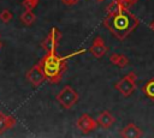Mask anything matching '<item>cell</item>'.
I'll use <instances>...</instances> for the list:
<instances>
[{"mask_svg":"<svg viewBox=\"0 0 154 138\" xmlns=\"http://www.w3.org/2000/svg\"><path fill=\"white\" fill-rule=\"evenodd\" d=\"M129 1H130V4L132 5V4H135V2H136V1H138V0H129Z\"/></svg>","mask_w":154,"mask_h":138,"instance_id":"obj_22","label":"cell"},{"mask_svg":"<svg viewBox=\"0 0 154 138\" xmlns=\"http://www.w3.org/2000/svg\"><path fill=\"white\" fill-rule=\"evenodd\" d=\"M108 52V48L107 46L105 44V41L101 36H96L93 41V44L91 47L89 48V53H91V55L96 59H100L102 58L106 53Z\"/></svg>","mask_w":154,"mask_h":138,"instance_id":"obj_8","label":"cell"},{"mask_svg":"<svg viewBox=\"0 0 154 138\" xmlns=\"http://www.w3.org/2000/svg\"><path fill=\"white\" fill-rule=\"evenodd\" d=\"M12 17H13V14H12V12H11L10 10H2V11L0 12V20H1L2 23H8V22H11Z\"/></svg>","mask_w":154,"mask_h":138,"instance_id":"obj_14","label":"cell"},{"mask_svg":"<svg viewBox=\"0 0 154 138\" xmlns=\"http://www.w3.org/2000/svg\"><path fill=\"white\" fill-rule=\"evenodd\" d=\"M26 79L29 80V83L34 86V88H38L46 79L43 68L41 66V62L38 61L37 64H35L28 72H26Z\"/></svg>","mask_w":154,"mask_h":138,"instance_id":"obj_6","label":"cell"},{"mask_svg":"<svg viewBox=\"0 0 154 138\" xmlns=\"http://www.w3.org/2000/svg\"><path fill=\"white\" fill-rule=\"evenodd\" d=\"M119 55H120V54H118V53H113V54H111V56H109V61H111L113 65H117V62H118V60H119Z\"/></svg>","mask_w":154,"mask_h":138,"instance_id":"obj_19","label":"cell"},{"mask_svg":"<svg viewBox=\"0 0 154 138\" xmlns=\"http://www.w3.org/2000/svg\"><path fill=\"white\" fill-rule=\"evenodd\" d=\"M7 130V126H6V115L0 113V134H2L5 131Z\"/></svg>","mask_w":154,"mask_h":138,"instance_id":"obj_17","label":"cell"},{"mask_svg":"<svg viewBox=\"0 0 154 138\" xmlns=\"http://www.w3.org/2000/svg\"><path fill=\"white\" fill-rule=\"evenodd\" d=\"M96 121H97V125L102 126L103 128H109L114 122V118L108 110H103L99 114V116L96 118Z\"/></svg>","mask_w":154,"mask_h":138,"instance_id":"obj_10","label":"cell"},{"mask_svg":"<svg viewBox=\"0 0 154 138\" xmlns=\"http://www.w3.org/2000/svg\"><path fill=\"white\" fill-rule=\"evenodd\" d=\"M128 64H129V59H128L124 54H120V55H119V60H118V62H117L116 66H118V67H120V68H124Z\"/></svg>","mask_w":154,"mask_h":138,"instance_id":"obj_16","label":"cell"},{"mask_svg":"<svg viewBox=\"0 0 154 138\" xmlns=\"http://www.w3.org/2000/svg\"><path fill=\"white\" fill-rule=\"evenodd\" d=\"M122 7H124V6H122V5L119 4L118 0H113V1H111V2L108 4L107 8H106V17H111V16L116 14Z\"/></svg>","mask_w":154,"mask_h":138,"instance_id":"obj_12","label":"cell"},{"mask_svg":"<svg viewBox=\"0 0 154 138\" xmlns=\"http://www.w3.org/2000/svg\"><path fill=\"white\" fill-rule=\"evenodd\" d=\"M136 80H137V76L135 74V72H129L125 77H123L114 84V88L124 97H128L136 90Z\"/></svg>","mask_w":154,"mask_h":138,"instance_id":"obj_3","label":"cell"},{"mask_svg":"<svg viewBox=\"0 0 154 138\" xmlns=\"http://www.w3.org/2000/svg\"><path fill=\"white\" fill-rule=\"evenodd\" d=\"M55 98H57V101H58L64 108L70 109V108H72V107L77 103L79 96H78L77 91H76L72 86L66 85V86H64V88L59 91V94L57 95Z\"/></svg>","mask_w":154,"mask_h":138,"instance_id":"obj_4","label":"cell"},{"mask_svg":"<svg viewBox=\"0 0 154 138\" xmlns=\"http://www.w3.org/2000/svg\"><path fill=\"white\" fill-rule=\"evenodd\" d=\"M0 48H1V42H0Z\"/></svg>","mask_w":154,"mask_h":138,"instance_id":"obj_24","label":"cell"},{"mask_svg":"<svg viewBox=\"0 0 154 138\" xmlns=\"http://www.w3.org/2000/svg\"><path fill=\"white\" fill-rule=\"evenodd\" d=\"M96 1H99V2H102V1H105V0H96Z\"/></svg>","mask_w":154,"mask_h":138,"instance_id":"obj_23","label":"cell"},{"mask_svg":"<svg viewBox=\"0 0 154 138\" xmlns=\"http://www.w3.org/2000/svg\"><path fill=\"white\" fill-rule=\"evenodd\" d=\"M149 26H150V29H152V30H154V22H152Z\"/></svg>","mask_w":154,"mask_h":138,"instance_id":"obj_21","label":"cell"},{"mask_svg":"<svg viewBox=\"0 0 154 138\" xmlns=\"http://www.w3.org/2000/svg\"><path fill=\"white\" fill-rule=\"evenodd\" d=\"M85 52V49H79L77 52H72L65 56H59L55 52H52V53H47L41 60V66L43 68V72H45V76H46V79L51 83V84H57L63 78V74L66 70V61L67 59L75 56V55H78L81 53Z\"/></svg>","mask_w":154,"mask_h":138,"instance_id":"obj_2","label":"cell"},{"mask_svg":"<svg viewBox=\"0 0 154 138\" xmlns=\"http://www.w3.org/2000/svg\"><path fill=\"white\" fill-rule=\"evenodd\" d=\"M61 38V32L58 28H52L49 34L47 35V37L42 41L41 46L42 48L47 52V53H52V52H55L58 44H59V41Z\"/></svg>","mask_w":154,"mask_h":138,"instance_id":"obj_5","label":"cell"},{"mask_svg":"<svg viewBox=\"0 0 154 138\" xmlns=\"http://www.w3.org/2000/svg\"><path fill=\"white\" fill-rule=\"evenodd\" d=\"M77 127L81 130L82 133H88V132H91L96 128L97 126V121L96 119H93L90 115L88 114H82L78 119H77V122H76Z\"/></svg>","mask_w":154,"mask_h":138,"instance_id":"obj_7","label":"cell"},{"mask_svg":"<svg viewBox=\"0 0 154 138\" xmlns=\"http://www.w3.org/2000/svg\"><path fill=\"white\" fill-rule=\"evenodd\" d=\"M61 1H63V4H65V5H67V6H71V5L76 4V2L79 1V0H61Z\"/></svg>","mask_w":154,"mask_h":138,"instance_id":"obj_20","label":"cell"},{"mask_svg":"<svg viewBox=\"0 0 154 138\" xmlns=\"http://www.w3.org/2000/svg\"><path fill=\"white\" fill-rule=\"evenodd\" d=\"M120 136L124 137V138H138V137L142 136V131H141V128L138 126H136L135 124L130 122L124 128H122Z\"/></svg>","mask_w":154,"mask_h":138,"instance_id":"obj_9","label":"cell"},{"mask_svg":"<svg viewBox=\"0 0 154 138\" xmlns=\"http://www.w3.org/2000/svg\"><path fill=\"white\" fill-rule=\"evenodd\" d=\"M16 125V119L11 115H6V126H7V130L13 127Z\"/></svg>","mask_w":154,"mask_h":138,"instance_id":"obj_18","label":"cell"},{"mask_svg":"<svg viewBox=\"0 0 154 138\" xmlns=\"http://www.w3.org/2000/svg\"><path fill=\"white\" fill-rule=\"evenodd\" d=\"M138 23V18L132 14L126 7H122L116 14L106 17L103 19V25L118 40H124L125 37H128L137 28Z\"/></svg>","mask_w":154,"mask_h":138,"instance_id":"obj_1","label":"cell"},{"mask_svg":"<svg viewBox=\"0 0 154 138\" xmlns=\"http://www.w3.org/2000/svg\"><path fill=\"white\" fill-rule=\"evenodd\" d=\"M142 91L144 95H147L150 98H154V79L148 80L143 86H142Z\"/></svg>","mask_w":154,"mask_h":138,"instance_id":"obj_13","label":"cell"},{"mask_svg":"<svg viewBox=\"0 0 154 138\" xmlns=\"http://www.w3.org/2000/svg\"><path fill=\"white\" fill-rule=\"evenodd\" d=\"M38 1L40 0H23V2H22V5H23V7L25 8V10H34L37 5H38Z\"/></svg>","mask_w":154,"mask_h":138,"instance_id":"obj_15","label":"cell"},{"mask_svg":"<svg viewBox=\"0 0 154 138\" xmlns=\"http://www.w3.org/2000/svg\"><path fill=\"white\" fill-rule=\"evenodd\" d=\"M19 19H20V22H22L23 24H25V25H31V24L36 20V16L34 14V12H32L31 10H25V11L20 14Z\"/></svg>","mask_w":154,"mask_h":138,"instance_id":"obj_11","label":"cell"}]
</instances>
